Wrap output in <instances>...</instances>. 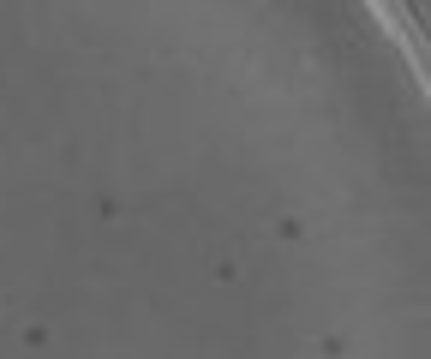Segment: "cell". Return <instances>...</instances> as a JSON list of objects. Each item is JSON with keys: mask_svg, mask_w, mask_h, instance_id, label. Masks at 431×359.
I'll return each instance as SVG.
<instances>
[{"mask_svg": "<svg viewBox=\"0 0 431 359\" xmlns=\"http://www.w3.org/2000/svg\"><path fill=\"white\" fill-rule=\"evenodd\" d=\"M24 348L42 353V348H48V329H42V324H24Z\"/></svg>", "mask_w": 431, "mask_h": 359, "instance_id": "obj_1", "label": "cell"}]
</instances>
